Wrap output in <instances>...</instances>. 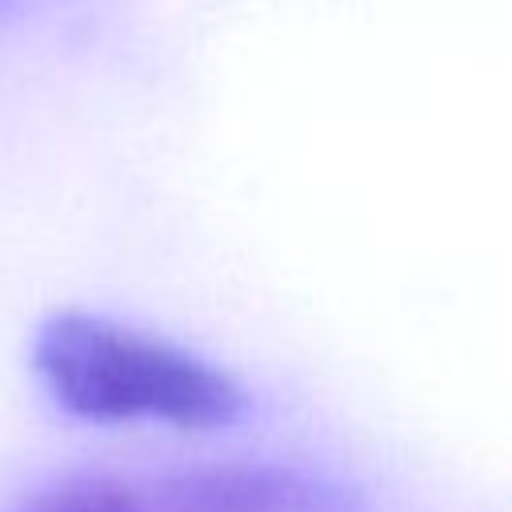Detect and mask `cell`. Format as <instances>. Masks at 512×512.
I'll list each match as a JSON object with an SVG mask.
<instances>
[{"label":"cell","instance_id":"1","mask_svg":"<svg viewBox=\"0 0 512 512\" xmlns=\"http://www.w3.org/2000/svg\"><path fill=\"white\" fill-rule=\"evenodd\" d=\"M32 364L52 400L92 424H236L248 396L232 372L144 328L60 308L32 336Z\"/></svg>","mask_w":512,"mask_h":512},{"label":"cell","instance_id":"2","mask_svg":"<svg viewBox=\"0 0 512 512\" xmlns=\"http://www.w3.org/2000/svg\"><path fill=\"white\" fill-rule=\"evenodd\" d=\"M144 512H368L356 488L292 464H220L140 492Z\"/></svg>","mask_w":512,"mask_h":512},{"label":"cell","instance_id":"3","mask_svg":"<svg viewBox=\"0 0 512 512\" xmlns=\"http://www.w3.org/2000/svg\"><path fill=\"white\" fill-rule=\"evenodd\" d=\"M12 512H144V500L112 476H72L40 488Z\"/></svg>","mask_w":512,"mask_h":512}]
</instances>
